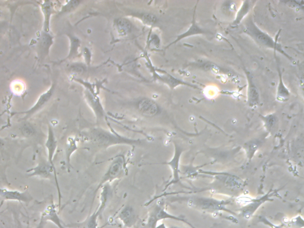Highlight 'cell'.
Returning <instances> with one entry per match:
<instances>
[{"instance_id": "obj_1", "label": "cell", "mask_w": 304, "mask_h": 228, "mask_svg": "<svg viewBox=\"0 0 304 228\" xmlns=\"http://www.w3.org/2000/svg\"><path fill=\"white\" fill-rule=\"evenodd\" d=\"M82 139L99 148L107 149L118 145H138L141 140L130 139L101 128H91L83 134Z\"/></svg>"}, {"instance_id": "obj_2", "label": "cell", "mask_w": 304, "mask_h": 228, "mask_svg": "<svg viewBox=\"0 0 304 228\" xmlns=\"http://www.w3.org/2000/svg\"><path fill=\"white\" fill-rule=\"evenodd\" d=\"M243 32L247 34L256 43L266 48L274 49V51H278L289 60L291 57L286 53L282 49L281 45L277 43L268 34L262 31L256 23L254 22L252 17H250L246 21L243 27Z\"/></svg>"}, {"instance_id": "obj_3", "label": "cell", "mask_w": 304, "mask_h": 228, "mask_svg": "<svg viewBox=\"0 0 304 228\" xmlns=\"http://www.w3.org/2000/svg\"><path fill=\"white\" fill-rule=\"evenodd\" d=\"M125 159L122 156L116 157L110 164L106 174L104 175L100 183L97 187L96 192L104 185L112 182L113 181L120 179L124 174Z\"/></svg>"}, {"instance_id": "obj_4", "label": "cell", "mask_w": 304, "mask_h": 228, "mask_svg": "<svg viewBox=\"0 0 304 228\" xmlns=\"http://www.w3.org/2000/svg\"><path fill=\"white\" fill-rule=\"evenodd\" d=\"M28 172H29V177H39L46 178V179H49V178H52V174H54L58 191H59V206H60L61 205V195L60 193L59 182H58L57 171H55L51 165L48 163V162H41L35 167L28 170Z\"/></svg>"}, {"instance_id": "obj_5", "label": "cell", "mask_w": 304, "mask_h": 228, "mask_svg": "<svg viewBox=\"0 0 304 228\" xmlns=\"http://www.w3.org/2000/svg\"><path fill=\"white\" fill-rule=\"evenodd\" d=\"M56 83H53L52 84L51 87L49 88L48 90L45 91L44 93L41 94L40 96L39 97L37 101L30 109L24 112H17L18 114H25V117L23 120H27L30 119V117L33 116V115L40 111V110L50 101L52 96H53L55 90H56Z\"/></svg>"}, {"instance_id": "obj_6", "label": "cell", "mask_w": 304, "mask_h": 228, "mask_svg": "<svg viewBox=\"0 0 304 228\" xmlns=\"http://www.w3.org/2000/svg\"><path fill=\"white\" fill-rule=\"evenodd\" d=\"M165 219H174L177 220V221L186 222L184 219L178 218V217L167 213L161 206L156 205L150 212L148 220L145 223V228H156L158 222Z\"/></svg>"}, {"instance_id": "obj_7", "label": "cell", "mask_w": 304, "mask_h": 228, "mask_svg": "<svg viewBox=\"0 0 304 228\" xmlns=\"http://www.w3.org/2000/svg\"><path fill=\"white\" fill-rule=\"evenodd\" d=\"M0 198L5 200L17 201L25 203L30 202L33 199L32 197L28 192H21L17 190L2 188H0Z\"/></svg>"}, {"instance_id": "obj_8", "label": "cell", "mask_w": 304, "mask_h": 228, "mask_svg": "<svg viewBox=\"0 0 304 228\" xmlns=\"http://www.w3.org/2000/svg\"><path fill=\"white\" fill-rule=\"evenodd\" d=\"M137 108L141 114L149 117L155 116L159 112L158 104L151 99L147 98L141 99L138 102Z\"/></svg>"}, {"instance_id": "obj_9", "label": "cell", "mask_w": 304, "mask_h": 228, "mask_svg": "<svg viewBox=\"0 0 304 228\" xmlns=\"http://www.w3.org/2000/svg\"><path fill=\"white\" fill-rule=\"evenodd\" d=\"M46 146L47 151H48V163L51 165L55 171H56L53 161L55 153H56L57 148V141L56 140V136H55L53 128H52L51 125L49 124L48 125V137H47Z\"/></svg>"}, {"instance_id": "obj_10", "label": "cell", "mask_w": 304, "mask_h": 228, "mask_svg": "<svg viewBox=\"0 0 304 228\" xmlns=\"http://www.w3.org/2000/svg\"><path fill=\"white\" fill-rule=\"evenodd\" d=\"M196 8L195 12H194L192 23L191 25L188 30L186 31L184 33L182 34L177 36V38L174 42H172L171 44H170L166 47V49L168 48L169 47L172 46V45L177 44L178 42L182 40V39L189 37V36L196 35H203V34H207L208 32H207L206 30H203L199 26L196 22Z\"/></svg>"}, {"instance_id": "obj_11", "label": "cell", "mask_w": 304, "mask_h": 228, "mask_svg": "<svg viewBox=\"0 0 304 228\" xmlns=\"http://www.w3.org/2000/svg\"><path fill=\"white\" fill-rule=\"evenodd\" d=\"M54 43V37L50 33L42 32L39 41V56L42 59L48 56L49 50Z\"/></svg>"}, {"instance_id": "obj_12", "label": "cell", "mask_w": 304, "mask_h": 228, "mask_svg": "<svg viewBox=\"0 0 304 228\" xmlns=\"http://www.w3.org/2000/svg\"><path fill=\"white\" fill-rule=\"evenodd\" d=\"M122 222L125 227L130 228L136 222V214L132 207L127 206L122 210L117 217Z\"/></svg>"}, {"instance_id": "obj_13", "label": "cell", "mask_w": 304, "mask_h": 228, "mask_svg": "<svg viewBox=\"0 0 304 228\" xmlns=\"http://www.w3.org/2000/svg\"><path fill=\"white\" fill-rule=\"evenodd\" d=\"M40 6L44 17L43 31L44 32L49 33L51 17L53 13V4L51 1H45L41 2Z\"/></svg>"}, {"instance_id": "obj_14", "label": "cell", "mask_w": 304, "mask_h": 228, "mask_svg": "<svg viewBox=\"0 0 304 228\" xmlns=\"http://www.w3.org/2000/svg\"><path fill=\"white\" fill-rule=\"evenodd\" d=\"M101 193L100 196V204L98 208L96 210V213L99 214V216L101 215L102 212L106 208L107 204L109 202L112 195V190L111 186L108 184L104 185L101 188Z\"/></svg>"}, {"instance_id": "obj_15", "label": "cell", "mask_w": 304, "mask_h": 228, "mask_svg": "<svg viewBox=\"0 0 304 228\" xmlns=\"http://www.w3.org/2000/svg\"><path fill=\"white\" fill-rule=\"evenodd\" d=\"M43 219L53 222L59 228H65L62 225L61 219L57 213L56 206L52 204L49 205L43 214Z\"/></svg>"}, {"instance_id": "obj_16", "label": "cell", "mask_w": 304, "mask_h": 228, "mask_svg": "<svg viewBox=\"0 0 304 228\" xmlns=\"http://www.w3.org/2000/svg\"><path fill=\"white\" fill-rule=\"evenodd\" d=\"M277 70H278L279 80L276 98L279 101H284L289 98L290 93L283 82L281 71H280L279 65L277 66Z\"/></svg>"}, {"instance_id": "obj_17", "label": "cell", "mask_w": 304, "mask_h": 228, "mask_svg": "<svg viewBox=\"0 0 304 228\" xmlns=\"http://www.w3.org/2000/svg\"><path fill=\"white\" fill-rule=\"evenodd\" d=\"M115 28L120 36L127 35L132 30L131 23L125 19H119L115 21Z\"/></svg>"}, {"instance_id": "obj_18", "label": "cell", "mask_w": 304, "mask_h": 228, "mask_svg": "<svg viewBox=\"0 0 304 228\" xmlns=\"http://www.w3.org/2000/svg\"><path fill=\"white\" fill-rule=\"evenodd\" d=\"M249 87L248 91V101L251 106H255L259 101V95L258 89L252 82V79L248 77Z\"/></svg>"}, {"instance_id": "obj_19", "label": "cell", "mask_w": 304, "mask_h": 228, "mask_svg": "<svg viewBox=\"0 0 304 228\" xmlns=\"http://www.w3.org/2000/svg\"><path fill=\"white\" fill-rule=\"evenodd\" d=\"M69 37L70 39L71 46L69 56L65 59H72L73 58L77 56L78 54V49L80 46V41L76 36L73 35H69Z\"/></svg>"}, {"instance_id": "obj_20", "label": "cell", "mask_w": 304, "mask_h": 228, "mask_svg": "<svg viewBox=\"0 0 304 228\" xmlns=\"http://www.w3.org/2000/svg\"><path fill=\"white\" fill-rule=\"evenodd\" d=\"M249 10H250V4H249V1L243 2V4L242 7H241L239 12L238 13L237 16V18H236L234 25L239 24L243 18L244 17L245 15L247 14Z\"/></svg>"}, {"instance_id": "obj_21", "label": "cell", "mask_w": 304, "mask_h": 228, "mask_svg": "<svg viewBox=\"0 0 304 228\" xmlns=\"http://www.w3.org/2000/svg\"><path fill=\"white\" fill-rule=\"evenodd\" d=\"M77 149V144H76V141L75 140L69 139V142L67 143V146L66 148V159L68 165L70 166V157L72 156V154L73 153V152H75Z\"/></svg>"}, {"instance_id": "obj_22", "label": "cell", "mask_w": 304, "mask_h": 228, "mask_svg": "<svg viewBox=\"0 0 304 228\" xmlns=\"http://www.w3.org/2000/svg\"><path fill=\"white\" fill-rule=\"evenodd\" d=\"M80 3L79 1H71L68 2V3L62 6L60 14H64V13H70L75 10L76 8L78 6Z\"/></svg>"}, {"instance_id": "obj_23", "label": "cell", "mask_w": 304, "mask_h": 228, "mask_svg": "<svg viewBox=\"0 0 304 228\" xmlns=\"http://www.w3.org/2000/svg\"><path fill=\"white\" fill-rule=\"evenodd\" d=\"M21 131H22V135L26 137H30L35 133V129L30 124L23 125Z\"/></svg>"}, {"instance_id": "obj_24", "label": "cell", "mask_w": 304, "mask_h": 228, "mask_svg": "<svg viewBox=\"0 0 304 228\" xmlns=\"http://www.w3.org/2000/svg\"><path fill=\"white\" fill-rule=\"evenodd\" d=\"M178 157H179V153H178V152H176V153H175V156L174 158V159H173L172 160V161L170 162H169V163H167V164H168L170 165V166L171 167L172 169L173 170V172H174V180H177V164H178Z\"/></svg>"}, {"instance_id": "obj_25", "label": "cell", "mask_w": 304, "mask_h": 228, "mask_svg": "<svg viewBox=\"0 0 304 228\" xmlns=\"http://www.w3.org/2000/svg\"><path fill=\"white\" fill-rule=\"evenodd\" d=\"M142 20L145 24L152 25L155 24L157 18L152 15L145 14L143 15Z\"/></svg>"}, {"instance_id": "obj_26", "label": "cell", "mask_w": 304, "mask_h": 228, "mask_svg": "<svg viewBox=\"0 0 304 228\" xmlns=\"http://www.w3.org/2000/svg\"><path fill=\"white\" fill-rule=\"evenodd\" d=\"M4 23L0 22V35H1L2 31L4 30Z\"/></svg>"}, {"instance_id": "obj_27", "label": "cell", "mask_w": 304, "mask_h": 228, "mask_svg": "<svg viewBox=\"0 0 304 228\" xmlns=\"http://www.w3.org/2000/svg\"><path fill=\"white\" fill-rule=\"evenodd\" d=\"M156 228H167L165 227L164 224H162L161 225H158V226H156Z\"/></svg>"}, {"instance_id": "obj_28", "label": "cell", "mask_w": 304, "mask_h": 228, "mask_svg": "<svg viewBox=\"0 0 304 228\" xmlns=\"http://www.w3.org/2000/svg\"><path fill=\"white\" fill-rule=\"evenodd\" d=\"M169 228H180L175 227H170Z\"/></svg>"}, {"instance_id": "obj_29", "label": "cell", "mask_w": 304, "mask_h": 228, "mask_svg": "<svg viewBox=\"0 0 304 228\" xmlns=\"http://www.w3.org/2000/svg\"><path fill=\"white\" fill-rule=\"evenodd\" d=\"M1 144H2V141H1V139H0V146H1Z\"/></svg>"}]
</instances>
